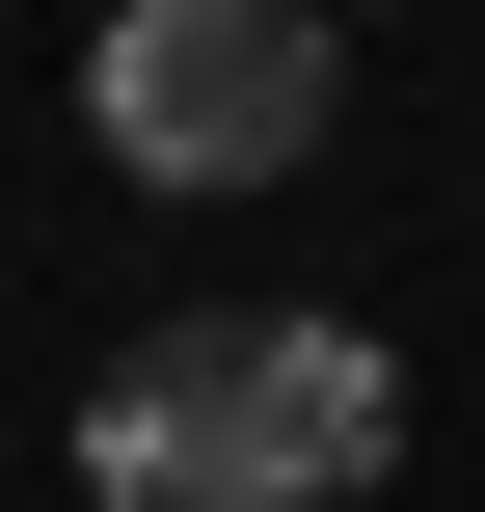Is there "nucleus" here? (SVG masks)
Wrapping results in <instances>:
<instances>
[{
	"mask_svg": "<svg viewBox=\"0 0 485 512\" xmlns=\"http://www.w3.org/2000/svg\"><path fill=\"white\" fill-rule=\"evenodd\" d=\"M378 459H405V351L378 324H297V297L135 324L108 405H81V486L108 512H351Z\"/></svg>",
	"mask_w": 485,
	"mask_h": 512,
	"instance_id": "nucleus-1",
	"label": "nucleus"
},
{
	"mask_svg": "<svg viewBox=\"0 0 485 512\" xmlns=\"http://www.w3.org/2000/svg\"><path fill=\"white\" fill-rule=\"evenodd\" d=\"M324 108H351V54H324L297 0H135V27L81 54V135H108L135 189H297Z\"/></svg>",
	"mask_w": 485,
	"mask_h": 512,
	"instance_id": "nucleus-2",
	"label": "nucleus"
}]
</instances>
